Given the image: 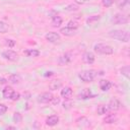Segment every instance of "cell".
<instances>
[{
	"label": "cell",
	"mask_w": 130,
	"mask_h": 130,
	"mask_svg": "<svg viewBox=\"0 0 130 130\" xmlns=\"http://www.w3.org/2000/svg\"><path fill=\"white\" fill-rule=\"evenodd\" d=\"M96 71L93 69H87V70H82L78 73V77L81 81L83 82H91L95 76H96Z\"/></svg>",
	"instance_id": "3"
},
{
	"label": "cell",
	"mask_w": 130,
	"mask_h": 130,
	"mask_svg": "<svg viewBox=\"0 0 130 130\" xmlns=\"http://www.w3.org/2000/svg\"><path fill=\"white\" fill-rule=\"evenodd\" d=\"M66 26L76 30V29H77V27H78V23H77L76 21H74V20H70V21L67 23V25H66Z\"/></svg>",
	"instance_id": "25"
},
{
	"label": "cell",
	"mask_w": 130,
	"mask_h": 130,
	"mask_svg": "<svg viewBox=\"0 0 130 130\" xmlns=\"http://www.w3.org/2000/svg\"><path fill=\"white\" fill-rule=\"evenodd\" d=\"M112 82L110 80H107V79H102L100 81V88L103 90V91H107L109 90L111 87H112Z\"/></svg>",
	"instance_id": "12"
},
{
	"label": "cell",
	"mask_w": 130,
	"mask_h": 130,
	"mask_svg": "<svg viewBox=\"0 0 130 130\" xmlns=\"http://www.w3.org/2000/svg\"><path fill=\"white\" fill-rule=\"evenodd\" d=\"M51 103H52V104H53L54 106L58 105V104L60 103V98H58V96H53V99H52Z\"/></svg>",
	"instance_id": "31"
},
{
	"label": "cell",
	"mask_w": 130,
	"mask_h": 130,
	"mask_svg": "<svg viewBox=\"0 0 130 130\" xmlns=\"http://www.w3.org/2000/svg\"><path fill=\"white\" fill-rule=\"evenodd\" d=\"M93 50L96 54H100V55H112L114 53V49L110 45L103 44V43L95 44L93 46Z\"/></svg>",
	"instance_id": "2"
},
{
	"label": "cell",
	"mask_w": 130,
	"mask_h": 130,
	"mask_svg": "<svg viewBox=\"0 0 130 130\" xmlns=\"http://www.w3.org/2000/svg\"><path fill=\"white\" fill-rule=\"evenodd\" d=\"M111 21H112L114 24H125V23L128 22V17L125 16L124 14L116 13V14L112 17Z\"/></svg>",
	"instance_id": "4"
},
{
	"label": "cell",
	"mask_w": 130,
	"mask_h": 130,
	"mask_svg": "<svg viewBox=\"0 0 130 130\" xmlns=\"http://www.w3.org/2000/svg\"><path fill=\"white\" fill-rule=\"evenodd\" d=\"M8 29V24L4 21H0V34H5Z\"/></svg>",
	"instance_id": "24"
},
{
	"label": "cell",
	"mask_w": 130,
	"mask_h": 130,
	"mask_svg": "<svg viewBox=\"0 0 130 130\" xmlns=\"http://www.w3.org/2000/svg\"><path fill=\"white\" fill-rule=\"evenodd\" d=\"M116 121H117V117L115 114H109L104 119V123H107V124H112V123H115Z\"/></svg>",
	"instance_id": "17"
},
{
	"label": "cell",
	"mask_w": 130,
	"mask_h": 130,
	"mask_svg": "<svg viewBox=\"0 0 130 130\" xmlns=\"http://www.w3.org/2000/svg\"><path fill=\"white\" fill-rule=\"evenodd\" d=\"M45 38L50 43H56V42L60 41V35L58 32H55V31H50V32L46 34Z\"/></svg>",
	"instance_id": "7"
},
{
	"label": "cell",
	"mask_w": 130,
	"mask_h": 130,
	"mask_svg": "<svg viewBox=\"0 0 130 130\" xmlns=\"http://www.w3.org/2000/svg\"><path fill=\"white\" fill-rule=\"evenodd\" d=\"M60 94H61V96L64 98L65 100L70 99L71 95H72V89H71L69 86H65V87H63V88L61 89Z\"/></svg>",
	"instance_id": "13"
},
{
	"label": "cell",
	"mask_w": 130,
	"mask_h": 130,
	"mask_svg": "<svg viewBox=\"0 0 130 130\" xmlns=\"http://www.w3.org/2000/svg\"><path fill=\"white\" fill-rule=\"evenodd\" d=\"M65 9L68 10V11H76V10L78 9V6H77L76 4H70V5L66 6Z\"/></svg>",
	"instance_id": "28"
},
{
	"label": "cell",
	"mask_w": 130,
	"mask_h": 130,
	"mask_svg": "<svg viewBox=\"0 0 130 130\" xmlns=\"http://www.w3.org/2000/svg\"><path fill=\"white\" fill-rule=\"evenodd\" d=\"M77 4H83V3H85V1L86 0H74Z\"/></svg>",
	"instance_id": "35"
},
{
	"label": "cell",
	"mask_w": 130,
	"mask_h": 130,
	"mask_svg": "<svg viewBox=\"0 0 130 130\" xmlns=\"http://www.w3.org/2000/svg\"><path fill=\"white\" fill-rule=\"evenodd\" d=\"M94 94L91 92V90L89 88H84L81 92H80V98L83 99V100H87V99H91L93 98Z\"/></svg>",
	"instance_id": "15"
},
{
	"label": "cell",
	"mask_w": 130,
	"mask_h": 130,
	"mask_svg": "<svg viewBox=\"0 0 130 130\" xmlns=\"http://www.w3.org/2000/svg\"><path fill=\"white\" fill-rule=\"evenodd\" d=\"M108 107H109V109L112 110V111H117V110H119V109L121 108V103H120V101L117 100V99H112V100L110 101Z\"/></svg>",
	"instance_id": "10"
},
{
	"label": "cell",
	"mask_w": 130,
	"mask_h": 130,
	"mask_svg": "<svg viewBox=\"0 0 130 130\" xmlns=\"http://www.w3.org/2000/svg\"><path fill=\"white\" fill-rule=\"evenodd\" d=\"M71 59H72L71 54H70V53H65L64 55H62V56L60 57V59H59V63L62 64V65H64V64H68V63H70Z\"/></svg>",
	"instance_id": "14"
},
{
	"label": "cell",
	"mask_w": 130,
	"mask_h": 130,
	"mask_svg": "<svg viewBox=\"0 0 130 130\" xmlns=\"http://www.w3.org/2000/svg\"><path fill=\"white\" fill-rule=\"evenodd\" d=\"M86 1H87V0H86Z\"/></svg>",
	"instance_id": "37"
},
{
	"label": "cell",
	"mask_w": 130,
	"mask_h": 130,
	"mask_svg": "<svg viewBox=\"0 0 130 130\" xmlns=\"http://www.w3.org/2000/svg\"><path fill=\"white\" fill-rule=\"evenodd\" d=\"M109 111H110L109 107H108V106H105V105H102V106H100V107L98 108V114H99V115H105V114H107Z\"/></svg>",
	"instance_id": "23"
},
{
	"label": "cell",
	"mask_w": 130,
	"mask_h": 130,
	"mask_svg": "<svg viewBox=\"0 0 130 130\" xmlns=\"http://www.w3.org/2000/svg\"><path fill=\"white\" fill-rule=\"evenodd\" d=\"M59 117L56 116V115H51L49 116L47 119H46V125L50 126V127H53V126H56L58 123H59Z\"/></svg>",
	"instance_id": "9"
},
{
	"label": "cell",
	"mask_w": 130,
	"mask_h": 130,
	"mask_svg": "<svg viewBox=\"0 0 130 130\" xmlns=\"http://www.w3.org/2000/svg\"><path fill=\"white\" fill-rule=\"evenodd\" d=\"M60 32H62L64 36L70 37V36H73V35L75 34V29H72V28H70V27L65 26V27H62V28L60 29Z\"/></svg>",
	"instance_id": "18"
},
{
	"label": "cell",
	"mask_w": 130,
	"mask_h": 130,
	"mask_svg": "<svg viewBox=\"0 0 130 130\" xmlns=\"http://www.w3.org/2000/svg\"><path fill=\"white\" fill-rule=\"evenodd\" d=\"M53 73L52 72H47V74H45V76H51Z\"/></svg>",
	"instance_id": "36"
},
{
	"label": "cell",
	"mask_w": 130,
	"mask_h": 130,
	"mask_svg": "<svg viewBox=\"0 0 130 130\" xmlns=\"http://www.w3.org/2000/svg\"><path fill=\"white\" fill-rule=\"evenodd\" d=\"M120 72H121V74H122L123 76H125L127 79L130 78V67H129L128 65L123 66V67L120 69Z\"/></svg>",
	"instance_id": "20"
},
{
	"label": "cell",
	"mask_w": 130,
	"mask_h": 130,
	"mask_svg": "<svg viewBox=\"0 0 130 130\" xmlns=\"http://www.w3.org/2000/svg\"><path fill=\"white\" fill-rule=\"evenodd\" d=\"M6 112H7V107L5 105H3V104H0V116L4 115Z\"/></svg>",
	"instance_id": "30"
},
{
	"label": "cell",
	"mask_w": 130,
	"mask_h": 130,
	"mask_svg": "<svg viewBox=\"0 0 130 130\" xmlns=\"http://www.w3.org/2000/svg\"><path fill=\"white\" fill-rule=\"evenodd\" d=\"M19 98H20V94L18 93V92H13V94H12V96H11V100L12 101H17V100H19Z\"/></svg>",
	"instance_id": "34"
},
{
	"label": "cell",
	"mask_w": 130,
	"mask_h": 130,
	"mask_svg": "<svg viewBox=\"0 0 130 130\" xmlns=\"http://www.w3.org/2000/svg\"><path fill=\"white\" fill-rule=\"evenodd\" d=\"M24 54L27 57H38L40 55V51L36 49H27L24 51Z\"/></svg>",
	"instance_id": "19"
},
{
	"label": "cell",
	"mask_w": 130,
	"mask_h": 130,
	"mask_svg": "<svg viewBox=\"0 0 130 130\" xmlns=\"http://www.w3.org/2000/svg\"><path fill=\"white\" fill-rule=\"evenodd\" d=\"M61 86H62V82H61V80H59V79L52 80V81L50 82V84H49V87H50L52 90H56V89L60 88Z\"/></svg>",
	"instance_id": "16"
},
{
	"label": "cell",
	"mask_w": 130,
	"mask_h": 130,
	"mask_svg": "<svg viewBox=\"0 0 130 130\" xmlns=\"http://www.w3.org/2000/svg\"><path fill=\"white\" fill-rule=\"evenodd\" d=\"M21 120H22V117H21V115H20L19 113H15V114L13 115V122H15V123H20Z\"/></svg>",
	"instance_id": "27"
},
{
	"label": "cell",
	"mask_w": 130,
	"mask_h": 130,
	"mask_svg": "<svg viewBox=\"0 0 130 130\" xmlns=\"http://www.w3.org/2000/svg\"><path fill=\"white\" fill-rule=\"evenodd\" d=\"M71 106H72V103H71L70 99H67V100L64 101V103H63V108H64L65 110H69V109L71 108Z\"/></svg>",
	"instance_id": "26"
},
{
	"label": "cell",
	"mask_w": 130,
	"mask_h": 130,
	"mask_svg": "<svg viewBox=\"0 0 130 130\" xmlns=\"http://www.w3.org/2000/svg\"><path fill=\"white\" fill-rule=\"evenodd\" d=\"M103 2V5L106 6V7H110L112 6V4L114 3V0H102Z\"/></svg>",
	"instance_id": "29"
},
{
	"label": "cell",
	"mask_w": 130,
	"mask_h": 130,
	"mask_svg": "<svg viewBox=\"0 0 130 130\" xmlns=\"http://www.w3.org/2000/svg\"><path fill=\"white\" fill-rule=\"evenodd\" d=\"M61 23H62V17H61V16H59V15H54V16H52V24H53V26L57 27V26H59Z\"/></svg>",
	"instance_id": "21"
},
{
	"label": "cell",
	"mask_w": 130,
	"mask_h": 130,
	"mask_svg": "<svg viewBox=\"0 0 130 130\" xmlns=\"http://www.w3.org/2000/svg\"><path fill=\"white\" fill-rule=\"evenodd\" d=\"M53 96L54 95L51 92H43L38 96L37 101L38 103H41V104H47V103H51Z\"/></svg>",
	"instance_id": "6"
},
{
	"label": "cell",
	"mask_w": 130,
	"mask_h": 130,
	"mask_svg": "<svg viewBox=\"0 0 130 130\" xmlns=\"http://www.w3.org/2000/svg\"><path fill=\"white\" fill-rule=\"evenodd\" d=\"M99 19H100V16L99 15H95V16H92V17L88 18L86 21H87V23H91L92 21H95V20H99Z\"/></svg>",
	"instance_id": "32"
},
{
	"label": "cell",
	"mask_w": 130,
	"mask_h": 130,
	"mask_svg": "<svg viewBox=\"0 0 130 130\" xmlns=\"http://www.w3.org/2000/svg\"><path fill=\"white\" fill-rule=\"evenodd\" d=\"M109 37L123 42V43H128L129 42V32L127 30H122V29H112L109 31Z\"/></svg>",
	"instance_id": "1"
},
{
	"label": "cell",
	"mask_w": 130,
	"mask_h": 130,
	"mask_svg": "<svg viewBox=\"0 0 130 130\" xmlns=\"http://www.w3.org/2000/svg\"><path fill=\"white\" fill-rule=\"evenodd\" d=\"M95 60V57L93 55V53L91 52H85L83 55H82V61L86 64H92Z\"/></svg>",
	"instance_id": "8"
},
{
	"label": "cell",
	"mask_w": 130,
	"mask_h": 130,
	"mask_svg": "<svg viewBox=\"0 0 130 130\" xmlns=\"http://www.w3.org/2000/svg\"><path fill=\"white\" fill-rule=\"evenodd\" d=\"M2 57L5 59V60H8V61H16L18 59V55L16 52H14L13 50H6L4 52H2Z\"/></svg>",
	"instance_id": "5"
},
{
	"label": "cell",
	"mask_w": 130,
	"mask_h": 130,
	"mask_svg": "<svg viewBox=\"0 0 130 130\" xmlns=\"http://www.w3.org/2000/svg\"><path fill=\"white\" fill-rule=\"evenodd\" d=\"M13 92H14V90H13V88L11 86H5L3 88V90H2V95H3L4 99L11 100V96H12Z\"/></svg>",
	"instance_id": "11"
},
{
	"label": "cell",
	"mask_w": 130,
	"mask_h": 130,
	"mask_svg": "<svg viewBox=\"0 0 130 130\" xmlns=\"http://www.w3.org/2000/svg\"><path fill=\"white\" fill-rule=\"evenodd\" d=\"M6 45L8 46V47H10V48H12V47H14V45H15V42L13 41V40H6Z\"/></svg>",
	"instance_id": "33"
},
{
	"label": "cell",
	"mask_w": 130,
	"mask_h": 130,
	"mask_svg": "<svg viewBox=\"0 0 130 130\" xmlns=\"http://www.w3.org/2000/svg\"><path fill=\"white\" fill-rule=\"evenodd\" d=\"M8 80H9L11 83L16 84V83H18V82L21 80V78H20V76H19L18 74H11V75L8 77Z\"/></svg>",
	"instance_id": "22"
}]
</instances>
